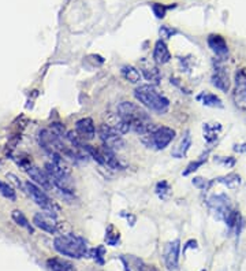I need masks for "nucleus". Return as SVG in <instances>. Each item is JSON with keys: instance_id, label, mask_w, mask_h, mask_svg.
<instances>
[{"instance_id": "obj_1", "label": "nucleus", "mask_w": 246, "mask_h": 271, "mask_svg": "<svg viewBox=\"0 0 246 271\" xmlns=\"http://www.w3.org/2000/svg\"><path fill=\"white\" fill-rule=\"evenodd\" d=\"M118 118L122 122H125L129 126V129L136 132L137 134L146 136L152 133L157 126L155 125L148 115V112L144 108H141L138 104L132 103V102H123L118 106Z\"/></svg>"}, {"instance_id": "obj_2", "label": "nucleus", "mask_w": 246, "mask_h": 271, "mask_svg": "<svg viewBox=\"0 0 246 271\" xmlns=\"http://www.w3.org/2000/svg\"><path fill=\"white\" fill-rule=\"evenodd\" d=\"M54 248L60 255L72 259L88 258V254H89L86 241L82 237L72 234V233L56 237L54 240Z\"/></svg>"}, {"instance_id": "obj_3", "label": "nucleus", "mask_w": 246, "mask_h": 271, "mask_svg": "<svg viewBox=\"0 0 246 271\" xmlns=\"http://www.w3.org/2000/svg\"><path fill=\"white\" fill-rule=\"evenodd\" d=\"M134 96L141 104H144L145 107L157 114H166L170 108V100L164 95H161L153 85L138 86L134 90Z\"/></svg>"}, {"instance_id": "obj_4", "label": "nucleus", "mask_w": 246, "mask_h": 271, "mask_svg": "<svg viewBox=\"0 0 246 271\" xmlns=\"http://www.w3.org/2000/svg\"><path fill=\"white\" fill-rule=\"evenodd\" d=\"M45 171L51 178L52 184L63 193L72 194V185L70 180V171L64 163H55L50 162L45 164Z\"/></svg>"}, {"instance_id": "obj_5", "label": "nucleus", "mask_w": 246, "mask_h": 271, "mask_svg": "<svg viewBox=\"0 0 246 271\" xmlns=\"http://www.w3.org/2000/svg\"><path fill=\"white\" fill-rule=\"evenodd\" d=\"M175 138V130L168 126L156 128L152 133L141 137V141L144 142L148 148H153L156 151H161L170 145L171 141Z\"/></svg>"}, {"instance_id": "obj_6", "label": "nucleus", "mask_w": 246, "mask_h": 271, "mask_svg": "<svg viewBox=\"0 0 246 271\" xmlns=\"http://www.w3.org/2000/svg\"><path fill=\"white\" fill-rule=\"evenodd\" d=\"M99 137L102 140L103 145L112 151H120L125 148V140L122 138V133L116 128L102 124L99 126Z\"/></svg>"}, {"instance_id": "obj_7", "label": "nucleus", "mask_w": 246, "mask_h": 271, "mask_svg": "<svg viewBox=\"0 0 246 271\" xmlns=\"http://www.w3.org/2000/svg\"><path fill=\"white\" fill-rule=\"evenodd\" d=\"M208 207L209 211L213 214V216L217 220H223V222H226V219L231 215V212L234 211L230 199L223 193L211 196L208 199Z\"/></svg>"}, {"instance_id": "obj_8", "label": "nucleus", "mask_w": 246, "mask_h": 271, "mask_svg": "<svg viewBox=\"0 0 246 271\" xmlns=\"http://www.w3.org/2000/svg\"><path fill=\"white\" fill-rule=\"evenodd\" d=\"M25 189L26 192H28V194L32 198V200H33L38 207H41L45 212H50L52 215H56L55 204L52 203L50 196L44 192L43 188H40V186L33 184V182L28 181L25 184Z\"/></svg>"}, {"instance_id": "obj_9", "label": "nucleus", "mask_w": 246, "mask_h": 271, "mask_svg": "<svg viewBox=\"0 0 246 271\" xmlns=\"http://www.w3.org/2000/svg\"><path fill=\"white\" fill-rule=\"evenodd\" d=\"M234 103L238 108L246 110V71L239 69L235 74V88L233 93Z\"/></svg>"}, {"instance_id": "obj_10", "label": "nucleus", "mask_w": 246, "mask_h": 271, "mask_svg": "<svg viewBox=\"0 0 246 271\" xmlns=\"http://www.w3.org/2000/svg\"><path fill=\"white\" fill-rule=\"evenodd\" d=\"M33 225L40 230L50 233V234H55L58 232L56 215H52L50 212H37L33 216Z\"/></svg>"}, {"instance_id": "obj_11", "label": "nucleus", "mask_w": 246, "mask_h": 271, "mask_svg": "<svg viewBox=\"0 0 246 271\" xmlns=\"http://www.w3.org/2000/svg\"><path fill=\"white\" fill-rule=\"evenodd\" d=\"M179 252H181V241L174 240L168 242L164 248V263L168 270L174 271L178 268L179 264Z\"/></svg>"}, {"instance_id": "obj_12", "label": "nucleus", "mask_w": 246, "mask_h": 271, "mask_svg": "<svg viewBox=\"0 0 246 271\" xmlns=\"http://www.w3.org/2000/svg\"><path fill=\"white\" fill-rule=\"evenodd\" d=\"M120 262L123 263L125 271H159L155 266H149L138 256L134 255H120Z\"/></svg>"}, {"instance_id": "obj_13", "label": "nucleus", "mask_w": 246, "mask_h": 271, "mask_svg": "<svg viewBox=\"0 0 246 271\" xmlns=\"http://www.w3.org/2000/svg\"><path fill=\"white\" fill-rule=\"evenodd\" d=\"M76 132L81 137V140H84V141L93 140L94 136H96V126H94L93 119L92 118H82V119L77 120Z\"/></svg>"}, {"instance_id": "obj_14", "label": "nucleus", "mask_w": 246, "mask_h": 271, "mask_svg": "<svg viewBox=\"0 0 246 271\" xmlns=\"http://www.w3.org/2000/svg\"><path fill=\"white\" fill-rule=\"evenodd\" d=\"M28 174H29L30 180L36 182V185H38L40 188H43L44 190H50L52 188V181L50 178V176L47 174V171H43L41 168L36 167V166H30L28 168Z\"/></svg>"}, {"instance_id": "obj_15", "label": "nucleus", "mask_w": 246, "mask_h": 271, "mask_svg": "<svg viewBox=\"0 0 246 271\" xmlns=\"http://www.w3.org/2000/svg\"><path fill=\"white\" fill-rule=\"evenodd\" d=\"M211 82H212V85L215 86V88L220 89L222 92H229L230 85H231L229 74H227V71H226L223 67H220V66H217L216 69H215V73L212 74Z\"/></svg>"}, {"instance_id": "obj_16", "label": "nucleus", "mask_w": 246, "mask_h": 271, "mask_svg": "<svg viewBox=\"0 0 246 271\" xmlns=\"http://www.w3.org/2000/svg\"><path fill=\"white\" fill-rule=\"evenodd\" d=\"M208 45L212 50L216 56L225 58L229 55V45L226 43V40L220 35H211L208 37Z\"/></svg>"}, {"instance_id": "obj_17", "label": "nucleus", "mask_w": 246, "mask_h": 271, "mask_svg": "<svg viewBox=\"0 0 246 271\" xmlns=\"http://www.w3.org/2000/svg\"><path fill=\"white\" fill-rule=\"evenodd\" d=\"M153 60L157 65H166L171 60L170 50L167 48V44L163 40H157L153 50Z\"/></svg>"}, {"instance_id": "obj_18", "label": "nucleus", "mask_w": 246, "mask_h": 271, "mask_svg": "<svg viewBox=\"0 0 246 271\" xmlns=\"http://www.w3.org/2000/svg\"><path fill=\"white\" fill-rule=\"evenodd\" d=\"M100 150V155H102L103 166H107V167L112 168V170H122V164L119 162V159L115 155V151L107 148V146L103 145Z\"/></svg>"}, {"instance_id": "obj_19", "label": "nucleus", "mask_w": 246, "mask_h": 271, "mask_svg": "<svg viewBox=\"0 0 246 271\" xmlns=\"http://www.w3.org/2000/svg\"><path fill=\"white\" fill-rule=\"evenodd\" d=\"M190 146H191V136L190 132L187 130V132H185V134H183L182 137H181L178 144L174 146V150L171 152V155L174 156L175 159H182V158L186 156L187 151H189Z\"/></svg>"}, {"instance_id": "obj_20", "label": "nucleus", "mask_w": 246, "mask_h": 271, "mask_svg": "<svg viewBox=\"0 0 246 271\" xmlns=\"http://www.w3.org/2000/svg\"><path fill=\"white\" fill-rule=\"evenodd\" d=\"M141 73H142V76H144L146 81L152 82V84H159L160 82V70L157 69L156 66L146 65L145 60L142 62V66H141Z\"/></svg>"}, {"instance_id": "obj_21", "label": "nucleus", "mask_w": 246, "mask_h": 271, "mask_svg": "<svg viewBox=\"0 0 246 271\" xmlns=\"http://www.w3.org/2000/svg\"><path fill=\"white\" fill-rule=\"evenodd\" d=\"M47 266L52 271H77L72 263L62 258H51L47 260Z\"/></svg>"}, {"instance_id": "obj_22", "label": "nucleus", "mask_w": 246, "mask_h": 271, "mask_svg": "<svg viewBox=\"0 0 246 271\" xmlns=\"http://www.w3.org/2000/svg\"><path fill=\"white\" fill-rule=\"evenodd\" d=\"M204 140L212 144L217 140L219 134L222 132V125L220 124H204Z\"/></svg>"}, {"instance_id": "obj_23", "label": "nucleus", "mask_w": 246, "mask_h": 271, "mask_svg": "<svg viewBox=\"0 0 246 271\" xmlns=\"http://www.w3.org/2000/svg\"><path fill=\"white\" fill-rule=\"evenodd\" d=\"M120 74H122V77L125 78L126 81L132 82V84H137V82H140L141 80L140 71H138L134 66H123L122 69H120Z\"/></svg>"}, {"instance_id": "obj_24", "label": "nucleus", "mask_w": 246, "mask_h": 271, "mask_svg": "<svg viewBox=\"0 0 246 271\" xmlns=\"http://www.w3.org/2000/svg\"><path fill=\"white\" fill-rule=\"evenodd\" d=\"M11 218H13V220L18 225V226H21V228L26 229V230H28L30 234H33V232H34L33 225L30 224L29 220H28V218L23 215V212H22V211L14 210L13 214H11Z\"/></svg>"}, {"instance_id": "obj_25", "label": "nucleus", "mask_w": 246, "mask_h": 271, "mask_svg": "<svg viewBox=\"0 0 246 271\" xmlns=\"http://www.w3.org/2000/svg\"><path fill=\"white\" fill-rule=\"evenodd\" d=\"M216 181L219 184H223L225 186H227L229 189H235V188L241 185V177L235 174V173H230V174L225 177H219Z\"/></svg>"}, {"instance_id": "obj_26", "label": "nucleus", "mask_w": 246, "mask_h": 271, "mask_svg": "<svg viewBox=\"0 0 246 271\" xmlns=\"http://www.w3.org/2000/svg\"><path fill=\"white\" fill-rule=\"evenodd\" d=\"M199 100L203 102L204 106L212 108H222L223 107V102L219 96L213 95V93H203L199 96Z\"/></svg>"}, {"instance_id": "obj_27", "label": "nucleus", "mask_w": 246, "mask_h": 271, "mask_svg": "<svg viewBox=\"0 0 246 271\" xmlns=\"http://www.w3.org/2000/svg\"><path fill=\"white\" fill-rule=\"evenodd\" d=\"M119 238H120V233H119L118 230H116V229L112 226V225H110V226H108V229H107V232H106L107 245L115 247L119 242Z\"/></svg>"}, {"instance_id": "obj_28", "label": "nucleus", "mask_w": 246, "mask_h": 271, "mask_svg": "<svg viewBox=\"0 0 246 271\" xmlns=\"http://www.w3.org/2000/svg\"><path fill=\"white\" fill-rule=\"evenodd\" d=\"M156 193L157 196L161 199V200H167L168 196L171 193V186L168 185V182L167 181H161L156 185Z\"/></svg>"}, {"instance_id": "obj_29", "label": "nucleus", "mask_w": 246, "mask_h": 271, "mask_svg": "<svg viewBox=\"0 0 246 271\" xmlns=\"http://www.w3.org/2000/svg\"><path fill=\"white\" fill-rule=\"evenodd\" d=\"M104 255H106V248L104 247H97V248L89 250L88 258L96 260L99 264H104Z\"/></svg>"}, {"instance_id": "obj_30", "label": "nucleus", "mask_w": 246, "mask_h": 271, "mask_svg": "<svg viewBox=\"0 0 246 271\" xmlns=\"http://www.w3.org/2000/svg\"><path fill=\"white\" fill-rule=\"evenodd\" d=\"M205 162H207V154H205V155H203V156H200L199 159L187 164L186 170H185L182 174L183 176H189V174H191V173H194L195 170H199V168L201 167L204 163H205Z\"/></svg>"}, {"instance_id": "obj_31", "label": "nucleus", "mask_w": 246, "mask_h": 271, "mask_svg": "<svg viewBox=\"0 0 246 271\" xmlns=\"http://www.w3.org/2000/svg\"><path fill=\"white\" fill-rule=\"evenodd\" d=\"M0 193L3 194L6 199L11 200V202H15V199H17L15 190H14L7 182H3V181H0Z\"/></svg>"}, {"instance_id": "obj_32", "label": "nucleus", "mask_w": 246, "mask_h": 271, "mask_svg": "<svg viewBox=\"0 0 246 271\" xmlns=\"http://www.w3.org/2000/svg\"><path fill=\"white\" fill-rule=\"evenodd\" d=\"M213 181L207 180V178H203V177H194L193 178V185L200 190H208L211 186H212Z\"/></svg>"}, {"instance_id": "obj_33", "label": "nucleus", "mask_w": 246, "mask_h": 271, "mask_svg": "<svg viewBox=\"0 0 246 271\" xmlns=\"http://www.w3.org/2000/svg\"><path fill=\"white\" fill-rule=\"evenodd\" d=\"M215 162L225 164L227 167H233L234 164H235V158H233V156H216Z\"/></svg>"}, {"instance_id": "obj_34", "label": "nucleus", "mask_w": 246, "mask_h": 271, "mask_svg": "<svg viewBox=\"0 0 246 271\" xmlns=\"http://www.w3.org/2000/svg\"><path fill=\"white\" fill-rule=\"evenodd\" d=\"M166 7L161 5H153V13H155V15H156L157 18H163L164 15H166Z\"/></svg>"}, {"instance_id": "obj_35", "label": "nucleus", "mask_w": 246, "mask_h": 271, "mask_svg": "<svg viewBox=\"0 0 246 271\" xmlns=\"http://www.w3.org/2000/svg\"><path fill=\"white\" fill-rule=\"evenodd\" d=\"M175 33H177V32L171 29V28H168V26H163L160 29V36L161 37H164V39H168V37H171V36L175 35Z\"/></svg>"}, {"instance_id": "obj_36", "label": "nucleus", "mask_w": 246, "mask_h": 271, "mask_svg": "<svg viewBox=\"0 0 246 271\" xmlns=\"http://www.w3.org/2000/svg\"><path fill=\"white\" fill-rule=\"evenodd\" d=\"M234 151L238 152V154H246V142L243 144H237V145H234Z\"/></svg>"}, {"instance_id": "obj_37", "label": "nucleus", "mask_w": 246, "mask_h": 271, "mask_svg": "<svg viewBox=\"0 0 246 271\" xmlns=\"http://www.w3.org/2000/svg\"><path fill=\"white\" fill-rule=\"evenodd\" d=\"M201 271H205V270H201Z\"/></svg>"}]
</instances>
